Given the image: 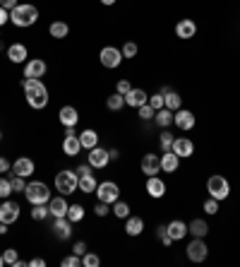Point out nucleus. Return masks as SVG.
Returning a JSON list of instances; mask_svg holds the SVG:
<instances>
[{
  "label": "nucleus",
  "mask_w": 240,
  "mask_h": 267,
  "mask_svg": "<svg viewBox=\"0 0 240 267\" xmlns=\"http://www.w3.org/2000/svg\"><path fill=\"white\" fill-rule=\"evenodd\" d=\"M34 171H36V164H34V159L19 157V159H15V161H12V173L22 176V178H29Z\"/></svg>",
  "instance_id": "obj_16"
},
{
  "label": "nucleus",
  "mask_w": 240,
  "mask_h": 267,
  "mask_svg": "<svg viewBox=\"0 0 240 267\" xmlns=\"http://www.w3.org/2000/svg\"><path fill=\"white\" fill-rule=\"evenodd\" d=\"M123 106H125V96L118 94V92L106 99V109H108V111H123Z\"/></svg>",
  "instance_id": "obj_34"
},
{
  "label": "nucleus",
  "mask_w": 240,
  "mask_h": 267,
  "mask_svg": "<svg viewBox=\"0 0 240 267\" xmlns=\"http://www.w3.org/2000/svg\"><path fill=\"white\" fill-rule=\"evenodd\" d=\"M3 48H5V44H3V36H0V51H3Z\"/></svg>",
  "instance_id": "obj_60"
},
{
  "label": "nucleus",
  "mask_w": 240,
  "mask_h": 267,
  "mask_svg": "<svg viewBox=\"0 0 240 267\" xmlns=\"http://www.w3.org/2000/svg\"><path fill=\"white\" fill-rule=\"evenodd\" d=\"M166 227H168V236H171L173 241H183L185 236H187V224H185V221H180V219L168 221Z\"/></svg>",
  "instance_id": "obj_25"
},
{
  "label": "nucleus",
  "mask_w": 240,
  "mask_h": 267,
  "mask_svg": "<svg viewBox=\"0 0 240 267\" xmlns=\"http://www.w3.org/2000/svg\"><path fill=\"white\" fill-rule=\"evenodd\" d=\"M207 193L209 197H214V200H226V197L231 195V183L226 181L224 176H219V173H214V176H209L207 181Z\"/></svg>",
  "instance_id": "obj_5"
},
{
  "label": "nucleus",
  "mask_w": 240,
  "mask_h": 267,
  "mask_svg": "<svg viewBox=\"0 0 240 267\" xmlns=\"http://www.w3.org/2000/svg\"><path fill=\"white\" fill-rule=\"evenodd\" d=\"M48 210H51V217H67L70 202L65 200V195H53L48 200Z\"/></svg>",
  "instance_id": "obj_19"
},
{
  "label": "nucleus",
  "mask_w": 240,
  "mask_h": 267,
  "mask_svg": "<svg viewBox=\"0 0 240 267\" xmlns=\"http://www.w3.org/2000/svg\"><path fill=\"white\" fill-rule=\"evenodd\" d=\"M17 258H19V255H17L15 248H5V251H3V260H5V265H15Z\"/></svg>",
  "instance_id": "obj_46"
},
{
  "label": "nucleus",
  "mask_w": 240,
  "mask_h": 267,
  "mask_svg": "<svg viewBox=\"0 0 240 267\" xmlns=\"http://www.w3.org/2000/svg\"><path fill=\"white\" fill-rule=\"evenodd\" d=\"M0 202H3V200H0Z\"/></svg>",
  "instance_id": "obj_62"
},
{
  "label": "nucleus",
  "mask_w": 240,
  "mask_h": 267,
  "mask_svg": "<svg viewBox=\"0 0 240 267\" xmlns=\"http://www.w3.org/2000/svg\"><path fill=\"white\" fill-rule=\"evenodd\" d=\"M207 214H216L219 212V200H214V197H209L207 202H204V207H202Z\"/></svg>",
  "instance_id": "obj_47"
},
{
  "label": "nucleus",
  "mask_w": 240,
  "mask_h": 267,
  "mask_svg": "<svg viewBox=\"0 0 240 267\" xmlns=\"http://www.w3.org/2000/svg\"><path fill=\"white\" fill-rule=\"evenodd\" d=\"M142 231H144V219L142 217L130 214L128 219H125V234L128 236H142Z\"/></svg>",
  "instance_id": "obj_27"
},
{
  "label": "nucleus",
  "mask_w": 240,
  "mask_h": 267,
  "mask_svg": "<svg viewBox=\"0 0 240 267\" xmlns=\"http://www.w3.org/2000/svg\"><path fill=\"white\" fill-rule=\"evenodd\" d=\"M185 253H187L190 262H204L209 255V248L204 243V238H192L190 243H187V248H185Z\"/></svg>",
  "instance_id": "obj_8"
},
{
  "label": "nucleus",
  "mask_w": 240,
  "mask_h": 267,
  "mask_svg": "<svg viewBox=\"0 0 240 267\" xmlns=\"http://www.w3.org/2000/svg\"><path fill=\"white\" fill-rule=\"evenodd\" d=\"M99 60H101L104 68L115 70V68H120V63H123V51L115 48V46H104L101 51H99Z\"/></svg>",
  "instance_id": "obj_6"
},
{
  "label": "nucleus",
  "mask_w": 240,
  "mask_h": 267,
  "mask_svg": "<svg viewBox=\"0 0 240 267\" xmlns=\"http://www.w3.org/2000/svg\"><path fill=\"white\" fill-rule=\"evenodd\" d=\"M130 89H132V85H130V79H118V85H115V92H118V94H128Z\"/></svg>",
  "instance_id": "obj_49"
},
{
  "label": "nucleus",
  "mask_w": 240,
  "mask_h": 267,
  "mask_svg": "<svg viewBox=\"0 0 240 267\" xmlns=\"http://www.w3.org/2000/svg\"><path fill=\"white\" fill-rule=\"evenodd\" d=\"M94 212H96V217H101V219H104V217H108V214H111V210H108V204H106V202H101V200H99V202H96V207H94Z\"/></svg>",
  "instance_id": "obj_48"
},
{
  "label": "nucleus",
  "mask_w": 240,
  "mask_h": 267,
  "mask_svg": "<svg viewBox=\"0 0 240 267\" xmlns=\"http://www.w3.org/2000/svg\"><path fill=\"white\" fill-rule=\"evenodd\" d=\"M147 101H149V94L144 89H137V87H132L128 94H125V106H132V109H139Z\"/></svg>",
  "instance_id": "obj_20"
},
{
  "label": "nucleus",
  "mask_w": 240,
  "mask_h": 267,
  "mask_svg": "<svg viewBox=\"0 0 240 267\" xmlns=\"http://www.w3.org/2000/svg\"><path fill=\"white\" fill-rule=\"evenodd\" d=\"M156 238L161 241V245H171V243H173V238L168 236V227H166V224H159V227H156Z\"/></svg>",
  "instance_id": "obj_40"
},
{
  "label": "nucleus",
  "mask_w": 240,
  "mask_h": 267,
  "mask_svg": "<svg viewBox=\"0 0 240 267\" xmlns=\"http://www.w3.org/2000/svg\"><path fill=\"white\" fill-rule=\"evenodd\" d=\"M72 253H75V255H84V253H87V243H84V241H77V243L72 245Z\"/></svg>",
  "instance_id": "obj_50"
},
{
  "label": "nucleus",
  "mask_w": 240,
  "mask_h": 267,
  "mask_svg": "<svg viewBox=\"0 0 240 267\" xmlns=\"http://www.w3.org/2000/svg\"><path fill=\"white\" fill-rule=\"evenodd\" d=\"M154 120H156V126H159L161 130H163V128H168V126H173V111L163 106L161 111H156V113H154Z\"/></svg>",
  "instance_id": "obj_30"
},
{
  "label": "nucleus",
  "mask_w": 240,
  "mask_h": 267,
  "mask_svg": "<svg viewBox=\"0 0 240 267\" xmlns=\"http://www.w3.org/2000/svg\"><path fill=\"white\" fill-rule=\"evenodd\" d=\"M46 72H48V65H46L43 58H32V60H27V63H24V77L41 79Z\"/></svg>",
  "instance_id": "obj_12"
},
{
  "label": "nucleus",
  "mask_w": 240,
  "mask_h": 267,
  "mask_svg": "<svg viewBox=\"0 0 240 267\" xmlns=\"http://www.w3.org/2000/svg\"><path fill=\"white\" fill-rule=\"evenodd\" d=\"M163 106H166V109H171L173 113H176L178 109H183V96L178 94V92H173V89H171L168 94H163Z\"/></svg>",
  "instance_id": "obj_31"
},
{
  "label": "nucleus",
  "mask_w": 240,
  "mask_h": 267,
  "mask_svg": "<svg viewBox=\"0 0 240 267\" xmlns=\"http://www.w3.org/2000/svg\"><path fill=\"white\" fill-rule=\"evenodd\" d=\"M27 265H29V262H27V260H19V258H17V262H15V267H27Z\"/></svg>",
  "instance_id": "obj_57"
},
{
  "label": "nucleus",
  "mask_w": 240,
  "mask_h": 267,
  "mask_svg": "<svg viewBox=\"0 0 240 267\" xmlns=\"http://www.w3.org/2000/svg\"><path fill=\"white\" fill-rule=\"evenodd\" d=\"M149 106H152L154 111H161V109H163V94H161V92H156V94L149 96Z\"/></svg>",
  "instance_id": "obj_45"
},
{
  "label": "nucleus",
  "mask_w": 240,
  "mask_h": 267,
  "mask_svg": "<svg viewBox=\"0 0 240 267\" xmlns=\"http://www.w3.org/2000/svg\"><path fill=\"white\" fill-rule=\"evenodd\" d=\"M8 171H12V164H10L8 159L5 157H0V173H3V176H5V173Z\"/></svg>",
  "instance_id": "obj_51"
},
{
  "label": "nucleus",
  "mask_w": 240,
  "mask_h": 267,
  "mask_svg": "<svg viewBox=\"0 0 240 267\" xmlns=\"http://www.w3.org/2000/svg\"><path fill=\"white\" fill-rule=\"evenodd\" d=\"M3 265H5V260H3V253H0V267H3Z\"/></svg>",
  "instance_id": "obj_59"
},
{
  "label": "nucleus",
  "mask_w": 240,
  "mask_h": 267,
  "mask_svg": "<svg viewBox=\"0 0 240 267\" xmlns=\"http://www.w3.org/2000/svg\"><path fill=\"white\" fill-rule=\"evenodd\" d=\"M87 164L91 166V169H106V166L111 164V154H108V150H104V147L96 145L94 150H89Z\"/></svg>",
  "instance_id": "obj_10"
},
{
  "label": "nucleus",
  "mask_w": 240,
  "mask_h": 267,
  "mask_svg": "<svg viewBox=\"0 0 240 267\" xmlns=\"http://www.w3.org/2000/svg\"><path fill=\"white\" fill-rule=\"evenodd\" d=\"M101 5H106V8H111V5H115V0H101Z\"/></svg>",
  "instance_id": "obj_58"
},
{
  "label": "nucleus",
  "mask_w": 240,
  "mask_h": 267,
  "mask_svg": "<svg viewBox=\"0 0 240 267\" xmlns=\"http://www.w3.org/2000/svg\"><path fill=\"white\" fill-rule=\"evenodd\" d=\"M139 169H142L144 176H159V171H161V157H159V154H154V152L144 154L142 161H139Z\"/></svg>",
  "instance_id": "obj_13"
},
{
  "label": "nucleus",
  "mask_w": 240,
  "mask_h": 267,
  "mask_svg": "<svg viewBox=\"0 0 240 267\" xmlns=\"http://www.w3.org/2000/svg\"><path fill=\"white\" fill-rule=\"evenodd\" d=\"M111 214H115L118 219H128L130 217V204L125 202V200H115V202H113Z\"/></svg>",
  "instance_id": "obj_33"
},
{
  "label": "nucleus",
  "mask_w": 240,
  "mask_h": 267,
  "mask_svg": "<svg viewBox=\"0 0 240 267\" xmlns=\"http://www.w3.org/2000/svg\"><path fill=\"white\" fill-rule=\"evenodd\" d=\"M120 51H123V58H135V55L139 53V48H137V44H135V41H125Z\"/></svg>",
  "instance_id": "obj_42"
},
{
  "label": "nucleus",
  "mask_w": 240,
  "mask_h": 267,
  "mask_svg": "<svg viewBox=\"0 0 240 267\" xmlns=\"http://www.w3.org/2000/svg\"><path fill=\"white\" fill-rule=\"evenodd\" d=\"M12 195V183L8 176H0V200H8Z\"/></svg>",
  "instance_id": "obj_38"
},
{
  "label": "nucleus",
  "mask_w": 240,
  "mask_h": 267,
  "mask_svg": "<svg viewBox=\"0 0 240 267\" xmlns=\"http://www.w3.org/2000/svg\"><path fill=\"white\" fill-rule=\"evenodd\" d=\"M17 5H19V3H17V0H0V8H5L10 12V10L12 8H17Z\"/></svg>",
  "instance_id": "obj_52"
},
{
  "label": "nucleus",
  "mask_w": 240,
  "mask_h": 267,
  "mask_svg": "<svg viewBox=\"0 0 240 267\" xmlns=\"http://www.w3.org/2000/svg\"><path fill=\"white\" fill-rule=\"evenodd\" d=\"M171 152H176L180 159H187L195 154V142L190 140V137H176L173 140V147H171Z\"/></svg>",
  "instance_id": "obj_15"
},
{
  "label": "nucleus",
  "mask_w": 240,
  "mask_h": 267,
  "mask_svg": "<svg viewBox=\"0 0 240 267\" xmlns=\"http://www.w3.org/2000/svg\"><path fill=\"white\" fill-rule=\"evenodd\" d=\"M29 267H46V260H43V258H34V260H29Z\"/></svg>",
  "instance_id": "obj_55"
},
{
  "label": "nucleus",
  "mask_w": 240,
  "mask_h": 267,
  "mask_svg": "<svg viewBox=\"0 0 240 267\" xmlns=\"http://www.w3.org/2000/svg\"><path fill=\"white\" fill-rule=\"evenodd\" d=\"M36 19H39V10L34 8V5H29V3H19L17 8L10 10V22L15 24V27H19V29L36 24Z\"/></svg>",
  "instance_id": "obj_2"
},
{
  "label": "nucleus",
  "mask_w": 240,
  "mask_h": 267,
  "mask_svg": "<svg viewBox=\"0 0 240 267\" xmlns=\"http://www.w3.org/2000/svg\"><path fill=\"white\" fill-rule=\"evenodd\" d=\"M96 186H99V181H96L94 173L80 176V190L84 193V195H89V193H96Z\"/></svg>",
  "instance_id": "obj_32"
},
{
  "label": "nucleus",
  "mask_w": 240,
  "mask_h": 267,
  "mask_svg": "<svg viewBox=\"0 0 240 267\" xmlns=\"http://www.w3.org/2000/svg\"><path fill=\"white\" fill-rule=\"evenodd\" d=\"M22 89H24V96H27V104L32 109L41 111L46 109L51 96H48V89L43 85V79H36V77H24L22 79Z\"/></svg>",
  "instance_id": "obj_1"
},
{
  "label": "nucleus",
  "mask_w": 240,
  "mask_h": 267,
  "mask_svg": "<svg viewBox=\"0 0 240 267\" xmlns=\"http://www.w3.org/2000/svg\"><path fill=\"white\" fill-rule=\"evenodd\" d=\"M80 142H82V150H94L96 145H99V133L87 128V130H82L80 133Z\"/></svg>",
  "instance_id": "obj_28"
},
{
  "label": "nucleus",
  "mask_w": 240,
  "mask_h": 267,
  "mask_svg": "<svg viewBox=\"0 0 240 267\" xmlns=\"http://www.w3.org/2000/svg\"><path fill=\"white\" fill-rule=\"evenodd\" d=\"M19 219V204L15 200H3L0 202V221H5V224H15Z\"/></svg>",
  "instance_id": "obj_11"
},
{
  "label": "nucleus",
  "mask_w": 240,
  "mask_h": 267,
  "mask_svg": "<svg viewBox=\"0 0 240 267\" xmlns=\"http://www.w3.org/2000/svg\"><path fill=\"white\" fill-rule=\"evenodd\" d=\"M75 171H77V176H87V173H91V166H89V164H84V166H77Z\"/></svg>",
  "instance_id": "obj_54"
},
{
  "label": "nucleus",
  "mask_w": 240,
  "mask_h": 267,
  "mask_svg": "<svg viewBox=\"0 0 240 267\" xmlns=\"http://www.w3.org/2000/svg\"><path fill=\"white\" fill-rule=\"evenodd\" d=\"M5 22H10V12L5 8H0V27H5Z\"/></svg>",
  "instance_id": "obj_53"
},
{
  "label": "nucleus",
  "mask_w": 240,
  "mask_h": 267,
  "mask_svg": "<svg viewBox=\"0 0 240 267\" xmlns=\"http://www.w3.org/2000/svg\"><path fill=\"white\" fill-rule=\"evenodd\" d=\"M67 219L72 224H77V221L84 219V207L82 204H70V210H67Z\"/></svg>",
  "instance_id": "obj_37"
},
{
  "label": "nucleus",
  "mask_w": 240,
  "mask_h": 267,
  "mask_svg": "<svg viewBox=\"0 0 240 267\" xmlns=\"http://www.w3.org/2000/svg\"><path fill=\"white\" fill-rule=\"evenodd\" d=\"M195 123H197V118H195V113L187 109H178L176 113H173V126H178L180 130H192L195 128Z\"/></svg>",
  "instance_id": "obj_14"
},
{
  "label": "nucleus",
  "mask_w": 240,
  "mask_h": 267,
  "mask_svg": "<svg viewBox=\"0 0 240 267\" xmlns=\"http://www.w3.org/2000/svg\"><path fill=\"white\" fill-rule=\"evenodd\" d=\"M27 55H29V51H27V46L19 44V41H15V44H10L8 46V60L10 63H24Z\"/></svg>",
  "instance_id": "obj_24"
},
{
  "label": "nucleus",
  "mask_w": 240,
  "mask_h": 267,
  "mask_svg": "<svg viewBox=\"0 0 240 267\" xmlns=\"http://www.w3.org/2000/svg\"><path fill=\"white\" fill-rule=\"evenodd\" d=\"M60 265L63 267H82V258L72 253V255H65V258L60 260Z\"/></svg>",
  "instance_id": "obj_43"
},
{
  "label": "nucleus",
  "mask_w": 240,
  "mask_h": 267,
  "mask_svg": "<svg viewBox=\"0 0 240 267\" xmlns=\"http://www.w3.org/2000/svg\"><path fill=\"white\" fill-rule=\"evenodd\" d=\"M48 34H51L53 39H65V36L70 34V27H67V22H63V19H56V22H51V27H48Z\"/></svg>",
  "instance_id": "obj_29"
},
{
  "label": "nucleus",
  "mask_w": 240,
  "mask_h": 267,
  "mask_svg": "<svg viewBox=\"0 0 240 267\" xmlns=\"http://www.w3.org/2000/svg\"><path fill=\"white\" fill-rule=\"evenodd\" d=\"M144 188H147L149 197H156V200L166 195V183L161 181L159 176H147V186Z\"/></svg>",
  "instance_id": "obj_21"
},
{
  "label": "nucleus",
  "mask_w": 240,
  "mask_h": 267,
  "mask_svg": "<svg viewBox=\"0 0 240 267\" xmlns=\"http://www.w3.org/2000/svg\"><path fill=\"white\" fill-rule=\"evenodd\" d=\"M82 152V142H80V135L75 133V128H67V133L63 137V154L65 157H77Z\"/></svg>",
  "instance_id": "obj_9"
},
{
  "label": "nucleus",
  "mask_w": 240,
  "mask_h": 267,
  "mask_svg": "<svg viewBox=\"0 0 240 267\" xmlns=\"http://www.w3.org/2000/svg\"><path fill=\"white\" fill-rule=\"evenodd\" d=\"M0 142H3V130H0Z\"/></svg>",
  "instance_id": "obj_61"
},
{
  "label": "nucleus",
  "mask_w": 240,
  "mask_h": 267,
  "mask_svg": "<svg viewBox=\"0 0 240 267\" xmlns=\"http://www.w3.org/2000/svg\"><path fill=\"white\" fill-rule=\"evenodd\" d=\"M53 234L60 241H67L72 236V221L67 217H53Z\"/></svg>",
  "instance_id": "obj_18"
},
{
  "label": "nucleus",
  "mask_w": 240,
  "mask_h": 267,
  "mask_svg": "<svg viewBox=\"0 0 240 267\" xmlns=\"http://www.w3.org/2000/svg\"><path fill=\"white\" fill-rule=\"evenodd\" d=\"M173 140H176V135L168 133V128H163L159 135V145H161V152H171V147H173Z\"/></svg>",
  "instance_id": "obj_35"
},
{
  "label": "nucleus",
  "mask_w": 240,
  "mask_h": 267,
  "mask_svg": "<svg viewBox=\"0 0 240 267\" xmlns=\"http://www.w3.org/2000/svg\"><path fill=\"white\" fill-rule=\"evenodd\" d=\"M58 120H60L63 128H75L80 123V111L75 109V106H63V109L58 111Z\"/></svg>",
  "instance_id": "obj_17"
},
{
  "label": "nucleus",
  "mask_w": 240,
  "mask_h": 267,
  "mask_svg": "<svg viewBox=\"0 0 240 267\" xmlns=\"http://www.w3.org/2000/svg\"><path fill=\"white\" fill-rule=\"evenodd\" d=\"M178 169H180V157H178L176 152H163L161 154V171L176 173Z\"/></svg>",
  "instance_id": "obj_23"
},
{
  "label": "nucleus",
  "mask_w": 240,
  "mask_h": 267,
  "mask_svg": "<svg viewBox=\"0 0 240 267\" xmlns=\"http://www.w3.org/2000/svg\"><path fill=\"white\" fill-rule=\"evenodd\" d=\"M137 113H139V118H142V120H152L156 111H154L152 106H149V101H147L144 106H139V109H137Z\"/></svg>",
  "instance_id": "obj_44"
},
{
  "label": "nucleus",
  "mask_w": 240,
  "mask_h": 267,
  "mask_svg": "<svg viewBox=\"0 0 240 267\" xmlns=\"http://www.w3.org/2000/svg\"><path fill=\"white\" fill-rule=\"evenodd\" d=\"M101 265V258H99V255H96V253H84V255H82V267H99Z\"/></svg>",
  "instance_id": "obj_41"
},
{
  "label": "nucleus",
  "mask_w": 240,
  "mask_h": 267,
  "mask_svg": "<svg viewBox=\"0 0 240 267\" xmlns=\"http://www.w3.org/2000/svg\"><path fill=\"white\" fill-rule=\"evenodd\" d=\"M56 190L60 195H75L80 190V176L77 171H70V169H63V171L56 173Z\"/></svg>",
  "instance_id": "obj_3"
},
{
  "label": "nucleus",
  "mask_w": 240,
  "mask_h": 267,
  "mask_svg": "<svg viewBox=\"0 0 240 267\" xmlns=\"http://www.w3.org/2000/svg\"><path fill=\"white\" fill-rule=\"evenodd\" d=\"M8 178H10V183H12V193H22V195H24V188H27V183H24L22 176H17V173H10Z\"/></svg>",
  "instance_id": "obj_39"
},
{
  "label": "nucleus",
  "mask_w": 240,
  "mask_h": 267,
  "mask_svg": "<svg viewBox=\"0 0 240 267\" xmlns=\"http://www.w3.org/2000/svg\"><path fill=\"white\" fill-rule=\"evenodd\" d=\"M96 197H99L101 202H106V204H113L115 200H120V188H118V183H113V181H101L99 186H96Z\"/></svg>",
  "instance_id": "obj_7"
},
{
  "label": "nucleus",
  "mask_w": 240,
  "mask_h": 267,
  "mask_svg": "<svg viewBox=\"0 0 240 267\" xmlns=\"http://www.w3.org/2000/svg\"><path fill=\"white\" fill-rule=\"evenodd\" d=\"M197 34V22L195 19H180L176 24V36L178 39H192Z\"/></svg>",
  "instance_id": "obj_22"
},
{
  "label": "nucleus",
  "mask_w": 240,
  "mask_h": 267,
  "mask_svg": "<svg viewBox=\"0 0 240 267\" xmlns=\"http://www.w3.org/2000/svg\"><path fill=\"white\" fill-rule=\"evenodd\" d=\"M108 154H111V161L120 159V150H115V147H113V150H108Z\"/></svg>",
  "instance_id": "obj_56"
},
{
  "label": "nucleus",
  "mask_w": 240,
  "mask_h": 267,
  "mask_svg": "<svg viewBox=\"0 0 240 267\" xmlns=\"http://www.w3.org/2000/svg\"><path fill=\"white\" fill-rule=\"evenodd\" d=\"M24 197H27V202L29 204H48L51 200V190L43 181H32L27 183V188H24Z\"/></svg>",
  "instance_id": "obj_4"
},
{
  "label": "nucleus",
  "mask_w": 240,
  "mask_h": 267,
  "mask_svg": "<svg viewBox=\"0 0 240 267\" xmlns=\"http://www.w3.org/2000/svg\"><path fill=\"white\" fill-rule=\"evenodd\" d=\"M51 217V210H48V204H34L32 207V219L34 221H43Z\"/></svg>",
  "instance_id": "obj_36"
},
{
  "label": "nucleus",
  "mask_w": 240,
  "mask_h": 267,
  "mask_svg": "<svg viewBox=\"0 0 240 267\" xmlns=\"http://www.w3.org/2000/svg\"><path fill=\"white\" fill-rule=\"evenodd\" d=\"M207 234H209V224L204 219H192L187 224V236H192V238H204Z\"/></svg>",
  "instance_id": "obj_26"
}]
</instances>
